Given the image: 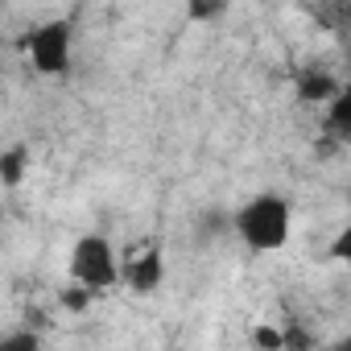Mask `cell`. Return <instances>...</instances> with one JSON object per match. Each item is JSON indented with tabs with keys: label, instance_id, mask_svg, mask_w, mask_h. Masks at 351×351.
<instances>
[{
	"label": "cell",
	"instance_id": "5b68a950",
	"mask_svg": "<svg viewBox=\"0 0 351 351\" xmlns=\"http://www.w3.org/2000/svg\"><path fill=\"white\" fill-rule=\"evenodd\" d=\"M298 95L310 99V104H335L339 83H335L330 75H322V71H302V75H298Z\"/></svg>",
	"mask_w": 351,
	"mask_h": 351
},
{
	"label": "cell",
	"instance_id": "52a82bcc",
	"mask_svg": "<svg viewBox=\"0 0 351 351\" xmlns=\"http://www.w3.org/2000/svg\"><path fill=\"white\" fill-rule=\"evenodd\" d=\"M330 124H335L343 136H351V87L335 95V104H330Z\"/></svg>",
	"mask_w": 351,
	"mask_h": 351
},
{
	"label": "cell",
	"instance_id": "3957f363",
	"mask_svg": "<svg viewBox=\"0 0 351 351\" xmlns=\"http://www.w3.org/2000/svg\"><path fill=\"white\" fill-rule=\"evenodd\" d=\"M29 58L42 75H66L71 71V21H46L29 34Z\"/></svg>",
	"mask_w": 351,
	"mask_h": 351
},
{
	"label": "cell",
	"instance_id": "277c9868",
	"mask_svg": "<svg viewBox=\"0 0 351 351\" xmlns=\"http://www.w3.org/2000/svg\"><path fill=\"white\" fill-rule=\"evenodd\" d=\"M161 281H165V252L161 248H145L141 256H132L124 265V285L132 293H153V289H161Z\"/></svg>",
	"mask_w": 351,
	"mask_h": 351
},
{
	"label": "cell",
	"instance_id": "8992f818",
	"mask_svg": "<svg viewBox=\"0 0 351 351\" xmlns=\"http://www.w3.org/2000/svg\"><path fill=\"white\" fill-rule=\"evenodd\" d=\"M25 165H29V149H25V145H9L5 153H0V182H5L9 191L21 186Z\"/></svg>",
	"mask_w": 351,
	"mask_h": 351
},
{
	"label": "cell",
	"instance_id": "7a4b0ae2",
	"mask_svg": "<svg viewBox=\"0 0 351 351\" xmlns=\"http://www.w3.org/2000/svg\"><path fill=\"white\" fill-rule=\"evenodd\" d=\"M66 273L79 289L87 293H104L112 285L124 281V265H120V252L116 244L104 236V232H83L75 244H71V256H66Z\"/></svg>",
	"mask_w": 351,
	"mask_h": 351
},
{
	"label": "cell",
	"instance_id": "9c48e42d",
	"mask_svg": "<svg viewBox=\"0 0 351 351\" xmlns=\"http://www.w3.org/2000/svg\"><path fill=\"white\" fill-rule=\"evenodd\" d=\"M0 351H42V339L38 330H9L0 339Z\"/></svg>",
	"mask_w": 351,
	"mask_h": 351
},
{
	"label": "cell",
	"instance_id": "ba28073f",
	"mask_svg": "<svg viewBox=\"0 0 351 351\" xmlns=\"http://www.w3.org/2000/svg\"><path fill=\"white\" fill-rule=\"evenodd\" d=\"M326 256H330L335 265H347V269H351V215H347V223L339 228V236L330 240V248H326Z\"/></svg>",
	"mask_w": 351,
	"mask_h": 351
},
{
	"label": "cell",
	"instance_id": "6da1fadb",
	"mask_svg": "<svg viewBox=\"0 0 351 351\" xmlns=\"http://www.w3.org/2000/svg\"><path fill=\"white\" fill-rule=\"evenodd\" d=\"M289 232H293V207L277 191H261L232 211V236L248 252H277L289 244Z\"/></svg>",
	"mask_w": 351,
	"mask_h": 351
},
{
	"label": "cell",
	"instance_id": "8fae6325",
	"mask_svg": "<svg viewBox=\"0 0 351 351\" xmlns=\"http://www.w3.org/2000/svg\"><path fill=\"white\" fill-rule=\"evenodd\" d=\"M223 9L219 5H191V21H207V17H219Z\"/></svg>",
	"mask_w": 351,
	"mask_h": 351
},
{
	"label": "cell",
	"instance_id": "30bf717a",
	"mask_svg": "<svg viewBox=\"0 0 351 351\" xmlns=\"http://www.w3.org/2000/svg\"><path fill=\"white\" fill-rule=\"evenodd\" d=\"M252 339H256V347H269V351H281V347H285V335H281L277 326H256Z\"/></svg>",
	"mask_w": 351,
	"mask_h": 351
},
{
	"label": "cell",
	"instance_id": "7c38bea8",
	"mask_svg": "<svg viewBox=\"0 0 351 351\" xmlns=\"http://www.w3.org/2000/svg\"><path fill=\"white\" fill-rule=\"evenodd\" d=\"M330 351H351V330H347V335H339V339L330 343Z\"/></svg>",
	"mask_w": 351,
	"mask_h": 351
}]
</instances>
